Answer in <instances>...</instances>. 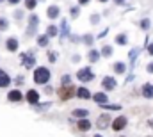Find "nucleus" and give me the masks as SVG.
I'll list each match as a JSON object with an SVG mask.
<instances>
[{"label":"nucleus","instance_id":"nucleus-9","mask_svg":"<svg viewBox=\"0 0 153 137\" xmlns=\"http://www.w3.org/2000/svg\"><path fill=\"white\" fill-rule=\"evenodd\" d=\"M75 95H76V98H80V100H89L91 98V93L85 87H78L75 91Z\"/></svg>","mask_w":153,"mask_h":137},{"label":"nucleus","instance_id":"nucleus-25","mask_svg":"<svg viewBox=\"0 0 153 137\" xmlns=\"http://www.w3.org/2000/svg\"><path fill=\"white\" fill-rule=\"evenodd\" d=\"M38 5V0H25V7L27 9H34Z\"/></svg>","mask_w":153,"mask_h":137},{"label":"nucleus","instance_id":"nucleus-13","mask_svg":"<svg viewBox=\"0 0 153 137\" xmlns=\"http://www.w3.org/2000/svg\"><path fill=\"white\" fill-rule=\"evenodd\" d=\"M76 128H78L80 132H87V130L91 128V123H89L87 119H80V121L76 123Z\"/></svg>","mask_w":153,"mask_h":137},{"label":"nucleus","instance_id":"nucleus-2","mask_svg":"<svg viewBox=\"0 0 153 137\" xmlns=\"http://www.w3.org/2000/svg\"><path fill=\"white\" fill-rule=\"evenodd\" d=\"M75 86H61L59 89H57V96L62 100V102H66V100H71L73 96H75Z\"/></svg>","mask_w":153,"mask_h":137},{"label":"nucleus","instance_id":"nucleus-36","mask_svg":"<svg viewBox=\"0 0 153 137\" xmlns=\"http://www.w3.org/2000/svg\"><path fill=\"white\" fill-rule=\"evenodd\" d=\"M148 71H150V73H153V64H150V66H148Z\"/></svg>","mask_w":153,"mask_h":137},{"label":"nucleus","instance_id":"nucleus-6","mask_svg":"<svg viewBox=\"0 0 153 137\" xmlns=\"http://www.w3.org/2000/svg\"><path fill=\"white\" fill-rule=\"evenodd\" d=\"M102 86H103L105 91H112V89L116 87V78H112V77H103Z\"/></svg>","mask_w":153,"mask_h":137},{"label":"nucleus","instance_id":"nucleus-26","mask_svg":"<svg viewBox=\"0 0 153 137\" xmlns=\"http://www.w3.org/2000/svg\"><path fill=\"white\" fill-rule=\"evenodd\" d=\"M137 54H139V48H132V50H130V61H132V63L137 59Z\"/></svg>","mask_w":153,"mask_h":137},{"label":"nucleus","instance_id":"nucleus-4","mask_svg":"<svg viewBox=\"0 0 153 137\" xmlns=\"http://www.w3.org/2000/svg\"><path fill=\"white\" fill-rule=\"evenodd\" d=\"M125 127H126V118L125 116H117L114 121H112V130H116V132L123 130Z\"/></svg>","mask_w":153,"mask_h":137},{"label":"nucleus","instance_id":"nucleus-14","mask_svg":"<svg viewBox=\"0 0 153 137\" xmlns=\"http://www.w3.org/2000/svg\"><path fill=\"white\" fill-rule=\"evenodd\" d=\"M93 100H94L96 103H100V105H102V103H107V100H109V98H107V95H105V93H96V95L93 96Z\"/></svg>","mask_w":153,"mask_h":137},{"label":"nucleus","instance_id":"nucleus-8","mask_svg":"<svg viewBox=\"0 0 153 137\" xmlns=\"http://www.w3.org/2000/svg\"><path fill=\"white\" fill-rule=\"evenodd\" d=\"M7 100H9V102H22V100H23V95L20 93V89H13V91H9Z\"/></svg>","mask_w":153,"mask_h":137},{"label":"nucleus","instance_id":"nucleus-38","mask_svg":"<svg viewBox=\"0 0 153 137\" xmlns=\"http://www.w3.org/2000/svg\"><path fill=\"white\" fill-rule=\"evenodd\" d=\"M100 2H107V0H100Z\"/></svg>","mask_w":153,"mask_h":137},{"label":"nucleus","instance_id":"nucleus-17","mask_svg":"<svg viewBox=\"0 0 153 137\" xmlns=\"http://www.w3.org/2000/svg\"><path fill=\"white\" fill-rule=\"evenodd\" d=\"M38 23H39V18L36 16V14H32L30 20H29V27H30V31H32V29L36 31V25H38ZM30 31H29V32H30Z\"/></svg>","mask_w":153,"mask_h":137},{"label":"nucleus","instance_id":"nucleus-32","mask_svg":"<svg viewBox=\"0 0 153 137\" xmlns=\"http://www.w3.org/2000/svg\"><path fill=\"white\" fill-rule=\"evenodd\" d=\"M98 20H100V16H98V14H94V16L91 18V22H93V23H98Z\"/></svg>","mask_w":153,"mask_h":137},{"label":"nucleus","instance_id":"nucleus-7","mask_svg":"<svg viewBox=\"0 0 153 137\" xmlns=\"http://www.w3.org/2000/svg\"><path fill=\"white\" fill-rule=\"evenodd\" d=\"M22 61H23L25 68H32V66L36 64V57L30 55V54H22Z\"/></svg>","mask_w":153,"mask_h":137},{"label":"nucleus","instance_id":"nucleus-28","mask_svg":"<svg viewBox=\"0 0 153 137\" xmlns=\"http://www.w3.org/2000/svg\"><path fill=\"white\" fill-rule=\"evenodd\" d=\"M148 27H150V20H143V22H141V29H144V31H146Z\"/></svg>","mask_w":153,"mask_h":137},{"label":"nucleus","instance_id":"nucleus-16","mask_svg":"<svg viewBox=\"0 0 153 137\" xmlns=\"http://www.w3.org/2000/svg\"><path fill=\"white\" fill-rule=\"evenodd\" d=\"M46 14H48V18H57L59 16V7L57 5H50L48 11H46Z\"/></svg>","mask_w":153,"mask_h":137},{"label":"nucleus","instance_id":"nucleus-22","mask_svg":"<svg viewBox=\"0 0 153 137\" xmlns=\"http://www.w3.org/2000/svg\"><path fill=\"white\" fill-rule=\"evenodd\" d=\"M98 59H100V54H98L96 50H91V52H89V61H91V63H96Z\"/></svg>","mask_w":153,"mask_h":137},{"label":"nucleus","instance_id":"nucleus-10","mask_svg":"<svg viewBox=\"0 0 153 137\" xmlns=\"http://www.w3.org/2000/svg\"><path fill=\"white\" fill-rule=\"evenodd\" d=\"M9 84H11V77L4 69H0V87H7Z\"/></svg>","mask_w":153,"mask_h":137},{"label":"nucleus","instance_id":"nucleus-5","mask_svg":"<svg viewBox=\"0 0 153 137\" xmlns=\"http://www.w3.org/2000/svg\"><path fill=\"white\" fill-rule=\"evenodd\" d=\"M109 123H111V116H109V114H102V116L98 118V121H96V127H98L100 130H103V128L109 127Z\"/></svg>","mask_w":153,"mask_h":137},{"label":"nucleus","instance_id":"nucleus-30","mask_svg":"<svg viewBox=\"0 0 153 137\" xmlns=\"http://www.w3.org/2000/svg\"><path fill=\"white\" fill-rule=\"evenodd\" d=\"M78 7H71V16H78Z\"/></svg>","mask_w":153,"mask_h":137},{"label":"nucleus","instance_id":"nucleus-15","mask_svg":"<svg viewBox=\"0 0 153 137\" xmlns=\"http://www.w3.org/2000/svg\"><path fill=\"white\" fill-rule=\"evenodd\" d=\"M143 96L144 98H153V86L152 84H146L143 87Z\"/></svg>","mask_w":153,"mask_h":137},{"label":"nucleus","instance_id":"nucleus-11","mask_svg":"<svg viewBox=\"0 0 153 137\" xmlns=\"http://www.w3.org/2000/svg\"><path fill=\"white\" fill-rule=\"evenodd\" d=\"M27 102L32 103V105H34V103H38V102H39V93H38V91L30 89V91L27 93Z\"/></svg>","mask_w":153,"mask_h":137},{"label":"nucleus","instance_id":"nucleus-29","mask_svg":"<svg viewBox=\"0 0 153 137\" xmlns=\"http://www.w3.org/2000/svg\"><path fill=\"white\" fill-rule=\"evenodd\" d=\"M48 59H50V63H55V59H57V54H55V52H50V54H48Z\"/></svg>","mask_w":153,"mask_h":137},{"label":"nucleus","instance_id":"nucleus-24","mask_svg":"<svg viewBox=\"0 0 153 137\" xmlns=\"http://www.w3.org/2000/svg\"><path fill=\"white\" fill-rule=\"evenodd\" d=\"M116 43L117 45H126V34H117L116 36Z\"/></svg>","mask_w":153,"mask_h":137},{"label":"nucleus","instance_id":"nucleus-1","mask_svg":"<svg viewBox=\"0 0 153 137\" xmlns=\"http://www.w3.org/2000/svg\"><path fill=\"white\" fill-rule=\"evenodd\" d=\"M50 80V69L45 66H39L34 69V82L36 84H46Z\"/></svg>","mask_w":153,"mask_h":137},{"label":"nucleus","instance_id":"nucleus-27","mask_svg":"<svg viewBox=\"0 0 153 137\" xmlns=\"http://www.w3.org/2000/svg\"><path fill=\"white\" fill-rule=\"evenodd\" d=\"M7 27H9V22L5 18H0V31H5Z\"/></svg>","mask_w":153,"mask_h":137},{"label":"nucleus","instance_id":"nucleus-19","mask_svg":"<svg viewBox=\"0 0 153 137\" xmlns=\"http://www.w3.org/2000/svg\"><path fill=\"white\" fill-rule=\"evenodd\" d=\"M46 36H48V37L57 36V27H55V25H48V29H46Z\"/></svg>","mask_w":153,"mask_h":137},{"label":"nucleus","instance_id":"nucleus-20","mask_svg":"<svg viewBox=\"0 0 153 137\" xmlns=\"http://www.w3.org/2000/svg\"><path fill=\"white\" fill-rule=\"evenodd\" d=\"M48 39H50V37H48L46 34L39 36V37H38V45H39V46H46V45H48Z\"/></svg>","mask_w":153,"mask_h":137},{"label":"nucleus","instance_id":"nucleus-34","mask_svg":"<svg viewBox=\"0 0 153 137\" xmlns=\"http://www.w3.org/2000/svg\"><path fill=\"white\" fill-rule=\"evenodd\" d=\"M87 2H89V0H78V4H80V5H84V4H87Z\"/></svg>","mask_w":153,"mask_h":137},{"label":"nucleus","instance_id":"nucleus-18","mask_svg":"<svg viewBox=\"0 0 153 137\" xmlns=\"http://www.w3.org/2000/svg\"><path fill=\"white\" fill-rule=\"evenodd\" d=\"M73 116H75V118H85V116H87V110H85V109H75V110H73Z\"/></svg>","mask_w":153,"mask_h":137},{"label":"nucleus","instance_id":"nucleus-3","mask_svg":"<svg viewBox=\"0 0 153 137\" xmlns=\"http://www.w3.org/2000/svg\"><path fill=\"white\" fill-rule=\"evenodd\" d=\"M76 78H78L80 82H91V80L94 78V73L91 71V68H82V69H78Z\"/></svg>","mask_w":153,"mask_h":137},{"label":"nucleus","instance_id":"nucleus-23","mask_svg":"<svg viewBox=\"0 0 153 137\" xmlns=\"http://www.w3.org/2000/svg\"><path fill=\"white\" fill-rule=\"evenodd\" d=\"M125 68H126L125 63H116L114 64V71L116 73H125Z\"/></svg>","mask_w":153,"mask_h":137},{"label":"nucleus","instance_id":"nucleus-39","mask_svg":"<svg viewBox=\"0 0 153 137\" xmlns=\"http://www.w3.org/2000/svg\"><path fill=\"white\" fill-rule=\"evenodd\" d=\"M94 137H102V136H94Z\"/></svg>","mask_w":153,"mask_h":137},{"label":"nucleus","instance_id":"nucleus-31","mask_svg":"<svg viewBox=\"0 0 153 137\" xmlns=\"http://www.w3.org/2000/svg\"><path fill=\"white\" fill-rule=\"evenodd\" d=\"M146 48H148V54L153 55V43H152V45H146Z\"/></svg>","mask_w":153,"mask_h":137},{"label":"nucleus","instance_id":"nucleus-33","mask_svg":"<svg viewBox=\"0 0 153 137\" xmlns=\"http://www.w3.org/2000/svg\"><path fill=\"white\" fill-rule=\"evenodd\" d=\"M116 4H117V5H123V4H125V0H114Z\"/></svg>","mask_w":153,"mask_h":137},{"label":"nucleus","instance_id":"nucleus-21","mask_svg":"<svg viewBox=\"0 0 153 137\" xmlns=\"http://www.w3.org/2000/svg\"><path fill=\"white\" fill-rule=\"evenodd\" d=\"M111 54H112V46L105 45V46L102 48V55H103V57H111Z\"/></svg>","mask_w":153,"mask_h":137},{"label":"nucleus","instance_id":"nucleus-37","mask_svg":"<svg viewBox=\"0 0 153 137\" xmlns=\"http://www.w3.org/2000/svg\"><path fill=\"white\" fill-rule=\"evenodd\" d=\"M150 125H152V128H153V119H152V121H150Z\"/></svg>","mask_w":153,"mask_h":137},{"label":"nucleus","instance_id":"nucleus-40","mask_svg":"<svg viewBox=\"0 0 153 137\" xmlns=\"http://www.w3.org/2000/svg\"><path fill=\"white\" fill-rule=\"evenodd\" d=\"M0 2H4V0H0Z\"/></svg>","mask_w":153,"mask_h":137},{"label":"nucleus","instance_id":"nucleus-35","mask_svg":"<svg viewBox=\"0 0 153 137\" xmlns=\"http://www.w3.org/2000/svg\"><path fill=\"white\" fill-rule=\"evenodd\" d=\"M7 2H9V4H18L20 0H7Z\"/></svg>","mask_w":153,"mask_h":137},{"label":"nucleus","instance_id":"nucleus-12","mask_svg":"<svg viewBox=\"0 0 153 137\" xmlns=\"http://www.w3.org/2000/svg\"><path fill=\"white\" fill-rule=\"evenodd\" d=\"M5 48H7L9 52H16V50H18V41H16L14 37H9L7 43H5Z\"/></svg>","mask_w":153,"mask_h":137}]
</instances>
